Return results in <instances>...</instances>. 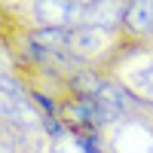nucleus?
<instances>
[{
    "label": "nucleus",
    "instance_id": "5",
    "mask_svg": "<svg viewBox=\"0 0 153 153\" xmlns=\"http://www.w3.org/2000/svg\"><path fill=\"white\" fill-rule=\"evenodd\" d=\"M123 37L129 43H153V0H129L126 3Z\"/></svg>",
    "mask_w": 153,
    "mask_h": 153
},
{
    "label": "nucleus",
    "instance_id": "4",
    "mask_svg": "<svg viewBox=\"0 0 153 153\" xmlns=\"http://www.w3.org/2000/svg\"><path fill=\"white\" fill-rule=\"evenodd\" d=\"M104 153H153V113H129L120 117L98 135Z\"/></svg>",
    "mask_w": 153,
    "mask_h": 153
},
{
    "label": "nucleus",
    "instance_id": "1",
    "mask_svg": "<svg viewBox=\"0 0 153 153\" xmlns=\"http://www.w3.org/2000/svg\"><path fill=\"white\" fill-rule=\"evenodd\" d=\"M110 80H117L144 110L153 113V43H129L120 49V55L104 71Z\"/></svg>",
    "mask_w": 153,
    "mask_h": 153
},
{
    "label": "nucleus",
    "instance_id": "3",
    "mask_svg": "<svg viewBox=\"0 0 153 153\" xmlns=\"http://www.w3.org/2000/svg\"><path fill=\"white\" fill-rule=\"evenodd\" d=\"M126 46L123 31H107V28H74L68 52L80 61L83 68L107 71V65L120 55V49Z\"/></svg>",
    "mask_w": 153,
    "mask_h": 153
},
{
    "label": "nucleus",
    "instance_id": "2",
    "mask_svg": "<svg viewBox=\"0 0 153 153\" xmlns=\"http://www.w3.org/2000/svg\"><path fill=\"white\" fill-rule=\"evenodd\" d=\"M83 0H25V3H3V19L19 28H80Z\"/></svg>",
    "mask_w": 153,
    "mask_h": 153
}]
</instances>
